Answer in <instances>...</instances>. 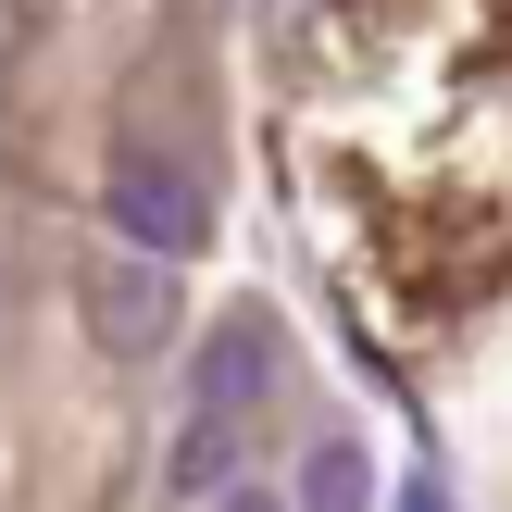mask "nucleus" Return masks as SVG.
Wrapping results in <instances>:
<instances>
[{
	"mask_svg": "<svg viewBox=\"0 0 512 512\" xmlns=\"http://www.w3.org/2000/svg\"><path fill=\"white\" fill-rule=\"evenodd\" d=\"M238 488V413H188L163 450V500H225Z\"/></svg>",
	"mask_w": 512,
	"mask_h": 512,
	"instance_id": "20e7f679",
	"label": "nucleus"
},
{
	"mask_svg": "<svg viewBox=\"0 0 512 512\" xmlns=\"http://www.w3.org/2000/svg\"><path fill=\"white\" fill-rule=\"evenodd\" d=\"M363 488H375V475H363V450H350V438H325L313 463H300V500H325V512H350Z\"/></svg>",
	"mask_w": 512,
	"mask_h": 512,
	"instance_id": "39448f33",
	"label": "nucleus"
},
{
	"mask_svg": "<svg viewBox=\"0 0 512 512\" xmlns=\"http://www.w3.org/2000/svg\"><path fill=\"white\" fill-rule=\"evenodd\" d=\"M75 300H88V338L113 350V363H150V350H175V263H163V250H138V238H125V250H100Z\"/></svg>",
	"mask_w": 512,
	"mask_h": 512,
	"instance_id": "f257e3e1",
	"label": "nucleus"
},
{
	"mask_svg": "<svg viewBox=\"0 0 512 512\" xmlns=\"http://www.w3.org/2000/svg\"><path fill=\"white\" fill-rule=\"evenodd\" d=\"M275 313H225L213 338H200V413H263V388H275Z\"/></svg>",
	"mask_w": 512,
	"mask_h": 512,
	"instance_id": "7ed1b4c3",
	"label": "nucleus"
},
{
	"mask_svg": "<svg viewBox=\"0 0 512 512\" xmlns=\"http://www.w3.org/2000/svg\"><path fill=\"white\" fill-rule=\"evenodd\" d=\"M113 238H138V250H163V263H188V250L213 238L200 175H175L163 150H125V163H113Z\"/></svg>",
	"mask_w": 512,
	"mask_h": 512,
	"instance_id": "f03ea898",
	"label": "nucleus"
}]
</instances>
